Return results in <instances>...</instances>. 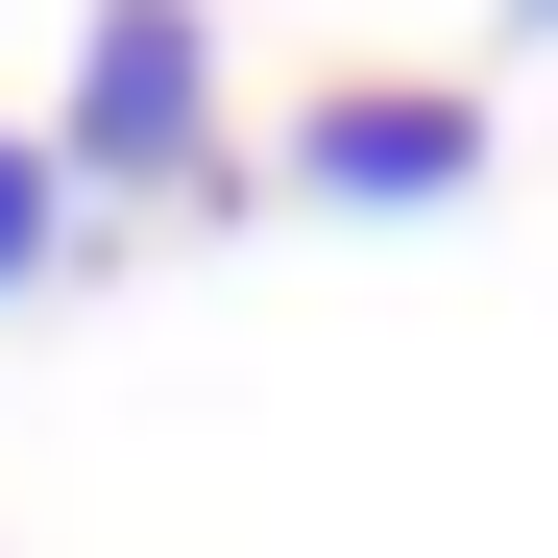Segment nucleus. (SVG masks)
<instances>
[{"mask_svg":"<svg viewBox=\"0 0 558 558\" xmlns=\"http://www.w3.org/2000/svg\"><path fill=\"white\" fill-rule=\"evenodd\" d=\"M195 146H219L195 0H98V49H73V170H98V195H170Z\"/></svg>","mask_w":558,"mask_h":558,"instance_id":"1","label":"nucleus"},{"mask_svg":"<svg viewBox=\"0 0 558 558\" xmlns=\"http://www.w3.org/2000/svg\"><path fill=\"white\" fill-rule=\"evenodd\" d=\"M292 170H316V195H364V219H413V195H461V170H486V122H461V98H316Z\"/></svg>","mask_w":558,"mask_h":558,"instance_id":"2","label":"nucleus"},{"mask_svg":"<svg viewBox=\"0 0 558 558\" xmlns=\"http://www.w3.org/2000/svg\"><path fill=\"white\" fill-rule=\"evenodd\" d=\"M49 219H73V170H49V146H0V292L49 267Z\"/></svg>","mask_w":558,"mask_h":558,"instance_id":"3","label":"nucleus"},{"mask_svg":"<svg viewBox=\"0 0 558 558\" xmlns=\"http://www.w3.org/2000/svg\"><path fill=\"white\" fill-rule=\"evenodd\" d=\"M534 25H558V0H534Z\"/></svg>","mask_w":558,"mask_h":558,"instance_id":"4","label":"nucleus"}]
</instances>
